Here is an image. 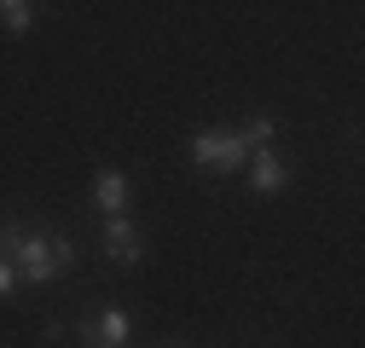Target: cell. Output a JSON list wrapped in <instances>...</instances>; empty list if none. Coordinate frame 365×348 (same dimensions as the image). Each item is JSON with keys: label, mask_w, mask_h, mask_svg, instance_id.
<instances>
[{"label": "cell", "mask_w": 365, "mask_h": 348, "mask_svg": "<svg viewBox=\"0 0 365 348\" xmlns=\"http://www.w3.org/2000/svg\"><path fill=\"white\" fill-rule=\"evenodd\" d=\"M99 244H105V255H110V261H122V267H140L145 250H151V244H145V227L133 221L128 209L105 215V238H99Z\"/></svg>", "instance_id": "cell-3"}, {"label": "cell", "mask_w": 365, "mask_h": 348, "mask_svg": "<svg viewBox=\"0 0 365 348\" xmlns=\"http://www.w3.org/2000/svg\"><path fill=\"white\" fill-rule=\"evenodd\" d=\"M238 134H244L250 151H255V145H279V122H272V116H244Z\"/></svg>", "instance_id": "cell-7"}, {"label": "cell", "mask_w": 365, "mask_h": 348, "mask_svg": "<svg viewBox=\"0 0 365 348\" xmlns=\"http://www.w3.org/2000/svg\"><path fill=\"white\" fill-rule=\"evenodd\" d=\"M244 157H250V145H244L238 128H203V134H192V168H203V174H238Z\"/></svg>", "instance_id": "cell-2"}, {"label": "cell", "mask_w": 365, "mask_h": 348, "mask_svg": "<svg viewBox=\"0 0 365 348\" xmlns=\"http://www.w3.org/2000/svg\"><path fill=\"white\" fill-rule=\"evenodd\" d=\"M93 209H105V215L128 209V174L122 168H99L93 174Z\"/></svg>", "instance_id": "cell-6"}, {"label": "cell", "mask_w": 365, "mask_h": 348, "mask_svg": "<svg viewBox=\"0 0 365 348\" xmlns=\"http://www.w3.org/2000/svg\"><path fill=\"white\" fill-rule=\"evenodd\" d=\"M244 168H250V192H261V198H272V192L290 186V163L279 157V145H255L244 157Z\"/></svg>", "instance_id": "cell-4"}, {"label": "cell", "mask_w": 365, "mask_h": 348, "mask_svg": "<svg viewBox=\"0 0 365 348\" xmlns=\"http://www.w3.org/2000/svg\"><path fill=\"white\" fill-rule=\"evenodd\" d=\"M0 250L12 255L24 285H53L76 267V244L64 232H41V227H18V221L0 227Z\"/></svg>", "instance_id": "cell-1"}, {"label": "cell", "mask_w": 365, "mask_h": 348, "mask_svg": "<svg viewBox=\"0 0 365 348\" xmlns=\"http://www.w3.org/2000/svg\"><path fill=\"white\" fill-rule=\"evenodd\" d=\"M18 285H24V279H18V267H12V255L0 250V296H12Z\"/></svg>", "instance_id": "cell-9"}, {"label": "cell", "mask_w": 365, "mask_h": 348, "mask_svg": "<svg viewBox=\"0 0 365 348\" xmlns=\"http://www.w3.org/2000/svg\"><path fill=\"white\" fill-rule=\"evenodd\" d=\"M133 337V319L128 308H99L93 319H81V342H99V348H122Z\"/></svg>", "instance_id": "cell-5"}, {"label": "cell", "mask_w": 365, "mask_h": 348, "mask_svg": "<svg viewBox=\"0 0 365 348\" xmlns=\"http://www.w3.org/2000/svg\"><path fill=\"white\" fill-rule=\"evenodd\" d=\"M0 18H6L12 35H24L29 29V0H0Z\"/></svg>", "instance_id": "cell-8"}]
</instances>
